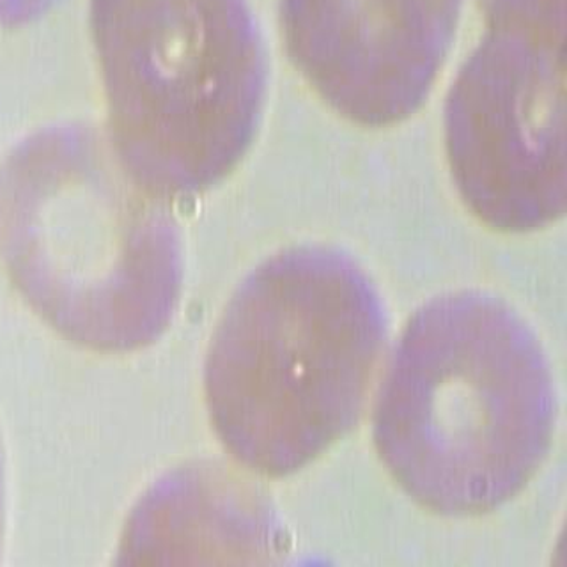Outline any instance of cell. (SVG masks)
<instances>
[{"instance_id":"6da1fadb","label":"cell","mask_w":567,"mask_h":567,"mask_svg":"<svg viewBox=\"0 0 567 567\" xmlns=\"http://www.w3.org/2000/svg\"><path fill=\"white\" fill-rule=\"evenodd\" d=\"M557 398L525 319L483 291L447 292L408 319L378 392V456L413 502L449 518L492 513L545 465Z\"/></svg>"},{"instance_id":"7a4b0ae2","label":"cell","mask_w":567,"mask_h":567,"mask_svg":"<svg viewBox=\"0 0 567 567\" xmlns=\"http://www.w3.org/2000/svg\"><path fill=\"white\" fill-rule=\"evenodd\" d=\"M386 339L383 303L351 257L286 248L218 319L204 365L213 431L252 474H297L353 430Z\"/></svg>"},{"instance_id":"3957f363","label":"cell","mask_w":567,"mask_h":567,"mask_svg":"<svg viewBox=\"0 0 567 567\" xmlns=\"http://www.w3.org/2000/svg\"><path fill=\"white\" fill-rule=\"evenodd\" d=\"M0 261L44 323L96 353L158 341L182 297L167 200L133 182L91 128L34 135L0 167Z\"/></svg>"},{"instance_id":"277c9868","label":"cell","mask_w":567,"mask_h":567,"mask_svg":"<svg viewBox=\"0 0 567 567\" xmlns=\"http://www.w3.org/2000/svg\"><path fill=\"white\" fill-rule=\"evenodd\" d=\"M115 156L162 200L206 194L252 146L266 62L248 0H91Z\"/></svg>"},{"instance_id":"5b68a950","label":"cell","mask_w":567,"mask_h":567,"mask_svg":"<svg viewBox=\"0 0 567 567\" xmlns=\"http://www.w3.org/2000/svg\"><path fill=\"white\" fill-rule=\"evenodd\" d=\"M566 2L487 14L489 31L449 93L452 177L470 213L498 233L566 215Z\"/></svg>"},{"instance_id":"8992f818","label":"cell","mask_w":567,"mask_h":567,"mask_svg":"<svg viewBox=\"0 0 567 567\" xmlns=\"http://www.w3.org/2000/svg\"><path fill=\"white\" fill-rule=\"evenodd\" d=\"M463 0H280L289 59L333 112L365 128L412 117L451 50Z\"/></svg>"},{"instance_id":"52a82bcc","label":"cell","mask_w":567,"mask_h":567,"mask_svg":"<svg viewBox=\"0 0 567 567\" xmlns=\"http://www.w3.org/2000/svg\"><path fill=\"white\" fill-rule=\"evenodd\" d=\"M245 481L217 465L186 466L162 478L130 516L120 563H176L182 555L271 554L270 507Z\"/></svg>"},{"instance_id":"ba28073f","label":"cell","mask_w":567,"mask_h":567,"mask_svg":"<svg viewBox=\"0 0 567 567\" xmlns=\"http://www.w3.org/2000/svg\"><path fill=\"white\" fill-rule=\"evenodd\" d=\"M2 532H4V505H2V457H0V546H2Z\"/></svg>"},{"instance_id":"9c48e42d","label":"cell","mask_w":567,"mask_h":567,"mask_svg":"<svg viewBox=\"0 0 567 567\" xmlns=\"http://www.w3.org/2000/svg\"><path fill=\"white\" fill-rule=\"evenodd\" d=\"M505 2H511V0H483L484 9L495 8V6L505 4Z\"/></svg>"}]
</instances>
